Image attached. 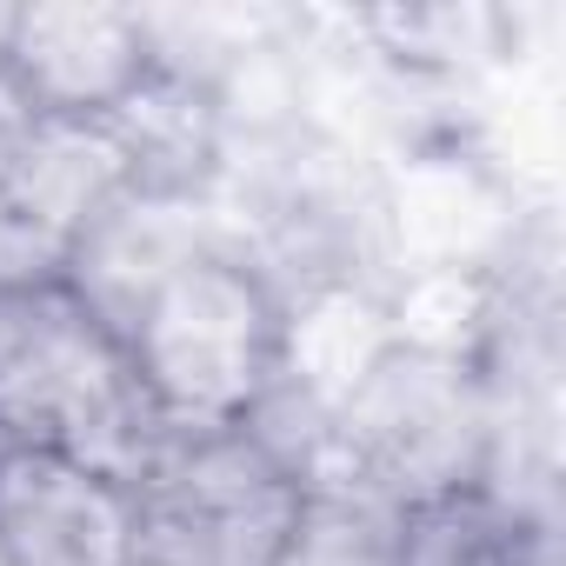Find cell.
Wrapping results in <instances>:
<instances>
[{"label":"cell","mask_w":566,"mask_h":566,"mask_svg":"<svg viewBox=\"0 0 566 566\" xmlns=\"http://www.w3.org/2000/svg\"><path fill=\"white\" fill-rule=\"evenodd\" d=\"M167 440L127 347L61 280L0 294V453H67L134 486Z\"/></svg>","instance_id":"obj_1"},{"label":"cell","mask_w":566,"mask_h":566,"mask_svg":"<svg viewBox=\"0 0 566 566\" xmlns=\"http://www.w3.org/2000/svg\"><path fill=\"white\" fill-rule=\"evenodd\" d=\"M280 334V287L240 253V240H220L134 314L120 347L167 433H227L273 387Z\"/></svg>","instance_id":"obj_2"},{"label":"cell","mask_w":566,"mask_h":566,"mask_svg":"<svg viewBox=\"0 0 566 566\" xmlns=\"http://www.w3.org/2000/svg\"><path fill=\"white\" fill-rule=\"evenodd\" d=\"M493 473V387L480 367L387 347L380 367L334 407L314 480H347L413 513Z\"/></svg>","instance_id":"obj_3"},{"label":"cell","mask_w":566,"mask_h":566,"mask_svg":"<svg viewBox=\"0 0 566 566\" xmlns=\"http://www.w3.org/2000/svg\"><path fill=\"white\" fill-rule=\"evenodd\" d=\"M301 480L240 427L174 433L134 480L140 566H273L301 513Z\"/></svg>","instance_id":"obj_4"},{"label":"cell","mask_w":566,"mask_h":566,"mask_svg":"<svg viewBox=\"0 0 566 566\" xmlns=\"http://www.w3.org/2000/svg\"><path fill=\"white\" fill-rule=\"evenodd\" d=\"M380 207H387V253L394 273L420 266H473L493 273L553 200H533L480 140V127H453L433 140H413L380 167Z\"/></svg>","instance_id":"obj_5"},{"label":"cell","mask_w":566,"mask_h":566,"mask_svg":"<svg viewBox=\"0 0 566 566\" xmlns=\"http://www.w3.org/2000/svg\"><path fill=\"white\" fill-rule=\"evenodd\" d=\"M0 81L41 120H107L154 81V41L140 8L28 0L0 28Z\"/></svg>","instance_id":"obj_6"},{"label":"cell","mask_w":566,"mask_h":566,"mask_svg":"<svg viewBox=\"0 0 566 566\" xmlns=\"http://www.w3.org/2000/svg\"><path fill=\"white\" fill-rule=\"evenodd\" d=\"M220 240H233V227L220 220V207L120 193V200L81 233V247L67 253L61 287H67L114 340H127L134 314L167 287L187 260H200V253L220 247Z\"/></svg>","instance_id":"obj_7"},{"label":"cell","mask_w":566,"mask_h":566,"mask_svg":"<svg viewBox=\"0 0 566 566\" xmlns=\"http://www.w3.org/2000/svg\"><path fill=\"white\" fill-rule=\"evenodd\" d=\"M0 539L14 566H127L134 486L67 453H0Z\"/></svg>","instance_id":"obj_8"},{"label":"cell","mask_w":566,"mask_h":566,"mask_svg":"<svg viewBox=\"0 0 566 566\" xmlns=\"http://www.w3.org/2000/svg\"><path fill=\"white\" fill-rule=\"evenodd\" d=\"M101 127L120 147L127 193H140V200H200V207L220 200V180H227V127H220L207 87L154 67V81L127 107H114Z\"/></svg>","instance_id":"obj_9"},{"label":"cell","mask_w":566,"mask_h":566,"mask_svg":"<svg viewBox=\"0 0 566 566\" xmlns=\"http://www.w3.org/2000/svg\"><path fill=\"white\" fill-rule=\"evenodd\" d=\"M400 566H559V506L467 486L407 513Z\"/></svg>","instance_id":"obj_10"},{"label":"cell","mask_w":566,"mask_h":566,"mask_svg":"<svg viewBox=\"0 0 566 566\" xmlns=\"http://www.w3.org/2000/svg\"><path fill=\"white\" fill-rule=\"evenodd\" d=\"M394 347L387 327V294L380 287H307L287 294V334H280V380L294 394H307L321 413H334Z\"/></svg>","instance_id":"obj_11"},{"label":"cell","mask_w":566,"mask_h":566,"mask_svg":"<svg viewBox=\"0 0 566 566\" xmlns=\"http://www.w3.org/2000/svg\"><path fill=\"white\" fill-rule=\"evenodd\" d=\"M500 314H506L500 266L493 273L420 266V273H394L387 280V327H394V347H407V354L486 367V354L500 340Z\"/></svg>","instance_id":"obj_12"},{"label":"cell","mask_w":566,"mask_h":566,"mask_svg":"<svg viewBox=\"0 0 566 566\" xmlns=\"http://www.w3.org/2000/svg\"><path fill=\"white\" fill-rule=\"evenodd\" d=\"M407 513L347 480H307L273 566H400Z\"/></svg>","instance_id":"obj_13"},{"label":"cell","mask_w":566,"mask_h":566,"mask_svg":"<svg viewBox=\"0 0 566 566\" xmlns=\"http://www.w3.org/2000/svg\"><path fill=\"white\" fill-rule=\"evenodd\" d=\"M0 566H14V553H8V539H0Z\"/></svg>","instance_id":"obj_14"},{"label":"cell","mask_w":566,"mask_h":566,"mask_svg":"<svg viewBox=\"0 0 566 566\" xmlns=\"http://www.w3.org/2000/svg\"><path fill=\"white\" fill-rule=\"evenodd\" d=\"M0 28H8V8H0Z\"/></svg>","instance_id":"obj_15"},{"label":"cell","mask_w":566,"mask_h":566,"mask_svg":"<svg viewBox=\"0 0 566 566\" xmlns=\"http://www.w3.org/2000/svg\"><path fill=\"white\" fill-rule=\"evenodd\" d=\"M127 566H140V559H127Z\"/></svg>","instance_id":"obj_16"}]
</instances>
